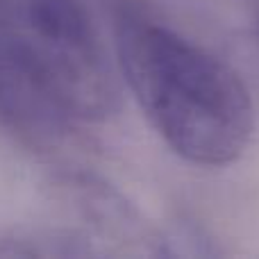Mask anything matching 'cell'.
<instances>
[{
    "mask_svg": "<svg viewBox=\"0 0 259 259\" xmlns=\"http://www.w3.org/2000/svg\"><path fill=\"white\" fill-rule=\"evenodd\" d=\"M114 36L127 89L180 159L221 168L246 152L255 103L230 64L132 7L116 12Z\"/></svg>",
    "mask_w": 259,
    "mask_h": 259,
    "instance_id": "obj_1",
    "label": "cell"
},
{
    "mask_svg": "<svg viewBox=\"0 0 259 259\" xmlns=\"http://www.w3.org/2000/svg\"><path fill=\"white\" fill-rule=\"evenodd\" d=\"M0 36L73 121L116 114L118 77L82 0H0Z\"/></svg>",
    "mask_w": 259,
    "mask_h": 259,
    "instance_id": "obj_2",
    "label": "cell"
},
{
    "mask_svg": "<svg viewBox=\"0 0 259 259\" xmlns=\"http://www.w3.org/2000/svg\"><path fill=\"white\" fill-rule=\"evenodd\" d=\"M73 118L0 36V127L18 141L50 148L66 137Z\"/></svg>",
    "mask_w": 259,
    "mask_h": 259,
    "instance_id": "obj_3",
    "label": "cell"
},
{
    "mask_svg": "<svg viewBox=\"0 0 259 259\" xmlns=\"http://www.w3.org/2000/svg\"><path fill=\"white\" fill-rule=\"evenodd\" d=\"M257 32H259V18H257Z\"/></svg>",
    "mask_w": 259,
    "mask_h": 259,
    "instance_id": "obj_4",
    "label": "cell"
}]
</instances>
